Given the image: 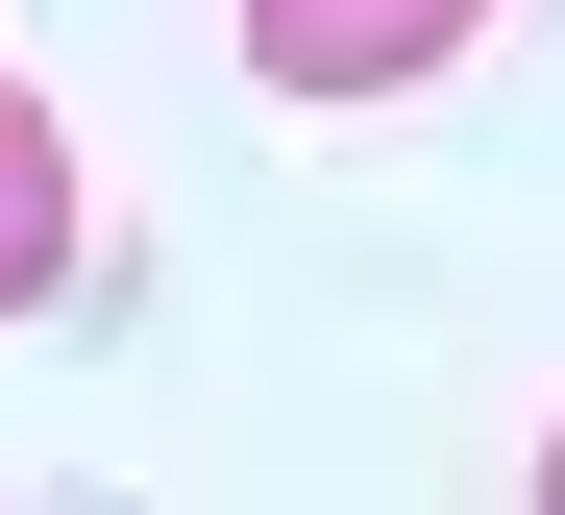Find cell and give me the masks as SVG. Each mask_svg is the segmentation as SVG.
I'll return each instance as SVG.
<instances>
[{"mask_svg":"<svg viewBox=\"0 0 565 515\" xmlns=\"http://www.w3.org/2000/svg\"><path fill=\"white\" fill-rule=\"evenodd\" d=\"M492 0H246V74L270 98H418Z\"/></svg>","mask_w":565,"mask_h":515,"instance_id":"cell-1","label":"cell"},{"mask_svg":"<svg viewBox=\"0 0 565 515\" xmlns=\"http://www.w3.org/2000/svg\"><path fill=\"white\" fill-rule=\"evenodd\" d=\"M25 294H74V124L0 74V320H25Z\"/></svg>","mask_w":565,"mask_h":515,"instance_id":"cell-2","label":"cell"},{"mask_svg":"<svg viewBox=\"0 0 565 515\" xmlns=\"http://www.w3.org/2000/svg\"><path fill=\"white\" fill-rule=\"evenodd\" d=\"M541 515H565V442H541Z\"/></svg>","mask_w":565,"mask_h":515,"instance_id":"cell-3","label":"cell"}]
</instances>
